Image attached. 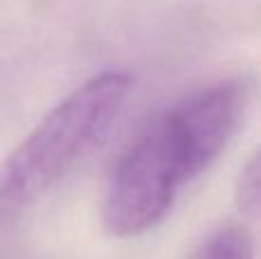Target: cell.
<instances>
[{"instance_id":"6da1fadb","label":"cell","mask_w":261,"mask_h":259,"mask_svg":"<svg viewBox=\"0 0 261 259\" xmlns=\"http://www.w3.org/2000/svg\"><path fill=\"white\" fill-rule=\"evenodd\" d=\"M250 99L248 78H227L158 115L126 147L110 174L101 211L106 232L133 239L163 223L181 191L234 140Z\"/></svg>"},{"instance_id":"7a4b0ae2","label":"cell","mask_w":261,"mask_h":259,"mask_svg":"<svg viewBox=\"0 0 261 259\" xmlns=\"http://www.w3.org/2000/svg\"><path fill=\"white\" fill-rule=\"evenodd\" d=\"M126 71L92 76L62 99L0 163V227L50 193L108 136L130 94Z\"/></svg>"},{"instance_id":"3957f363","label":"cell","mask_w":261,"mask_h":259,"mask_svg":"<svg viewBox=\"0 0 261 259\" xmlns=\"http://www.w3.org/2000/svg\"><path fill=\"white\" fill-rule=\"evenodd\" d=\"M190 259H254V239L241 225H227L208 234Z\"/></svg>"},{"instance_id":"277c9868","label":"cell","mask_w":261,"mask_h":259,"mask_svg":"<svg viewBox=\"0 0 261 259\" xmlns=\"http://www.w3.org/2000/svg\"><path fill=\"white\" fill-rule=\"evenodd\" d=\"M236 206L241 216L250 223L259 218L261 206V170H259V154H252L250 161L243 165L236 182Z\"/></svg>"}]
</instances>
